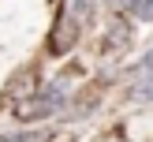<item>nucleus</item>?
Listing matches in <instances>:
<instances>
[{
    "instance_id": "423d86ee",
    "label": "nucleus",
    "mask_w": 153,
    "mask_h": 142,
    "mask_svg": "<svg viewBox=\"0 0 153 142\" xmlns=\"http://www.w3.org/2000/svg\"><path fill=\"white\" fill-rule=\"evenodd\" d=\"M0 142H45V131H15V135H0Z\"/></svg>"
},
{
    "instance_id": "f257e3e1",
    "label": "nucleus",
    "mask_w": 153,
    "mask_h": 142,
    "mask_svg": "<svg viewBox=\"0 0 153 142\" xmlns=\"http://www.w3.org/2000/svg\"><path fill=\"white\" fill-rule=\"evenodd\" d=\"M79 41V19H71V15H60V22H56V30H52V37H49V52L52 56H64L71 45Z\"/></svg>"
},
{
    "instance_id": "0eeeda50",
    "label": "nucleus",
    "mask_w": 153,
    "mask_h": 142,
    "mask_svg": "<svg viewBox=\"0 0 153 142\" xmlns=\"http://www.w3.org/2000/svg\"><path fill=\"white\" fill-rule=\"evenodd\" d=\"M134 71H138V75H153V49L138 60V64H134Z\"/></svg>"
},
{
    "instance_id": "7ed1b4c3",
    "label": "nucleus",
    "mask_w": 153,
    "mask_h": 142,
    "mask_svg": "<svg viewBox=\"0 0 153 142\" xmlns=\"http://www.w3.org/2000/svg\"><path fill=\"white\" fill-rule=\"evenodd\" d=\"M131 97L134 101H153V75H138V79H134Z\"/></svg>"
},
{
    "instance_id": "f03ea898",
    "label": "nucleus",
    "mask_w": 153,
    "mask_h": 142,
    "mask_svg": "<svg viewBox=\"0 0 153 142\" xmlns=\"http://www.w3.org/2000/svg\"><path fill=\"white\" fill-rule=\"evenodd\" d=\"M123 11H131L134 19H153V0H116Z\"/></svg>"
},
{
    "instance_id": "20e7f679",
    "label": "nucleus",
    "mask_w": 153,
    "mask_h": 142,
    "mask_svg": "<svg viewBox=\"0 0 153 142\" xmlns=\"http://www.w3.org/2000/svg\"><path fill=\"white\" fill-rule=\"evenodd\" d=\"M94 4H97V0H67V15L79 19V22H86L90 15H94Z\"/></svg>"
},
{
    "instance_id": "39448f33",
    "label": "nucleus",
    "mask_w": 153,
    "mask_h": 142,
    "mask_svg": "<svg viewBox=\"0 0 153 142\" xmlns=\"http://www.w3.org/2000/svg\"><path fill=\"white\" fill-rule=\"evenodd\" d=\"M127 41H131V26H127V22H112V30H108V45L123 49Z\"/></svg>"
}]
</instances>
